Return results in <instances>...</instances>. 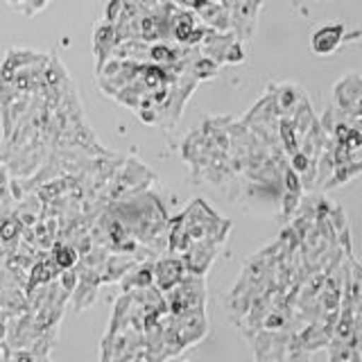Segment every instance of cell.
<instances>
[{"mask_svg":"<svg viewBox=\"0 0 362 362\" xmlns=\"http://www.w3.org/2000/svg\"><path fill=\"white\" fill-rule=\"evenodd\" d=\"M154 281L161 292H170L184 281V265L179 260H161L154 267Z\"/></svg>","mask_w":362,"mask_h":362,"instance_id":"1","label":"cell"},{"mask_svg":"<svg viewBox=\"0 0 362 362\" xmlns=\"http://www.w3.org/2000/svg\"><path fill=\"white\" fill-rule=\"evenodd\" d=\"M59 276V267H57L54 258H43L39 263H34L32 272H30V290L34 286H43V283H50L52 279Z\"/></svg>","mask_w":362,"mask_h":362,"instance_id":"2","label":"cell"},{"mask_svg":"<svg viewBox=\"0 0 362 362\" xmlns=\"http://www.w3.org/2000/svg\"><path fill=\"white\" fill-rule=\"evenodd\" d=\"M339 34H342V28H339V25H333L331 34H328V28H322L320 32L315 34V39H313L315 50L317 52H331V50H335V45L339 41Z\"/></svg>","mask_w":362,"mask_h":362,"instance_id":"3","label":"cell"},{"mask_svg":"<svg viewBox=\"0 0 362 362\" xmlns=\"http://www.w3.org/2000/svg\"><path fill=\"white\" fill-rule=\"evenodd\" d=\"M77 249L71 247V245H54L52 249V258H54V263L59 269H73L75 263H77Z\"/></svg>","mask_w":362,"mask_h":362,"instance_id":"4","label":"cell"}]
</instances>
